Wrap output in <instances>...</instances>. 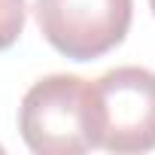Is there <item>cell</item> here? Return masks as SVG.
I'll use <instances>...</instances> for the list:
<instances>
[{
  "label": "cell",
  "instance_id": "1",
  "mask_svg": "<svg viewBox=\"0 0 155 155\" xmlns=\"http://www.w3.org/2000/svg\"><path fill=\"white\" fill-rule=\"evenodd\" d=\"M88 113L94 149L140 155L155 149V70L113 67L88 79Z\"/></svg>",
  "mask_w": 155,
  "mask_h": 155
},
{
  "label": "cell",
  "instance_id": "2",
  "mask_svg": "<svg viewBox=\"0 0 155 155\" xmlns=\"http://www.w3.org/2000/svg\"><path fill=\"white\" fill-rule=\"evenodd\" d=\"M18 131L37 155H82L91 152L88 79L52 73L37 79L18 107Z\"/></svg>",
  "mask_w": 155,
  "mask_h": 155
},
{
  "label": "cell",
  "instance_id": "3",
  "mask_svg": "<svg viewBox=\"0 0 155 155\" xmlns=\"http://www.w3.org/2000/svg\"><path fill=\"white\" fill-rule=\"evenodd\" d=\"M43 40L70 61H94L119 49L134 21V0H34Z\"/></svg>",
  "mask_w": 155,
  "mask_h": 155
},
{
  "label": "cell",
  "instance_id": "4",
  "mask_svg": "<svg viewBox=\"0 0 155 155\" xmlns=\"http://www.w3.org/2000/svg\"><path fill=\"white\" fill-rule=\"evenodd\" d=\"M28 21V0H0V52L18 43Z\"/></svg>",
  "mask_w": 155,
  "mask_h": 155
},
{
  "label": "cell",
  "instance_id": "5",
  "mask_svg": "<svg viewBox=\"0 0 155 155\" xmlns=\"http://www.w3.org/2000/svg\"><path fill=\"white\" fill-rule=\"evenodd\" d=\"M149 9H152V15H155V0H149Z\"/></svg>",
  "mask_w": 155,
  "mask_h": 155
},
{
  "label": "cell",
  "instance_id": "6",
  "mask_svg": "<svg viewBox=\"0 0 155 155\" xmlns=\"http://www.w3.org/2000/svg\"><path fill=\"white\" fill-rule=\"evenodd\" d=\"M0 152H3V146H0Z\"/></svg>",
  "mask_w": 155,
  "mask_h": 155
}]
</instances>
